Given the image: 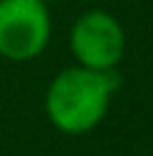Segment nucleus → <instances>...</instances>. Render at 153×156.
<instances>
[{
  "mask_svg": "<svg viewBox=\"0 0 153 156\" xmlns=\"http://www.w3.org/2000/svg\"><path fill=\"white\" fill-rule=\"evenodd\" d=\"M125 28L107 10H87L69 31V49L79 67L115 72L125 56Z\"/></svg>",
  "mask_w": 153,
  "mask_h": 156,
  "instance_id": "7ed1b4c3",
  "label": "nucleus"
},
{
  "mask_svg": "<svg viewBox=\"0 0 153 156\" xmlns=\"http://www.w3.org/2000/svg\"><path fill=\"white\" fill-rule=\"evenodd\" d=\"M117 84L115 72H97L79 64L66 67L49 82L43 110L56 131L84 136L105 120Z\"/></svg>",
  "mask_w": 153,
  "mask_h": 156,
  "instance_id": "f257e3e1",
  "label": "nucleus"
},
{
  "mask_svg": "<svg viewBox=\"0 0 153 156\" xmlns=\"http://www.w3.org/2000/svg\"><path fill=\"white\" fill-rule=\"evenodd\" d=\"M51 41L46 0H0V56L31 62Z\"/></svg>",
  "mask_w": 153,
  "mask_h": 156,
  "instance_id": "f03ea898",
  "label": "nucleus"
}]
</instances>
